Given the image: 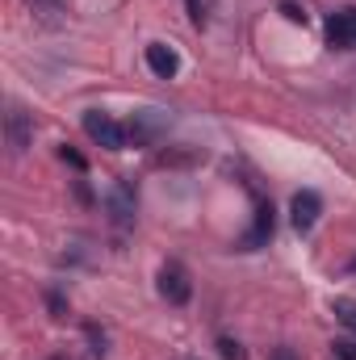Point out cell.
Listing matches in <instances>:
<instances>
[{"label":"cell","instance_id":"1","mask_svg":"<svg viewBox=\"0 0 356 360\" xmlns=\"http://www.w3.org/2000/svg\"><path fill=\"white\" fill-rule=\"evenodd\" d=\"M84 134H89L96 147H105V151H126V143H130V130L113 113H101V109H89L84 113Z\"/></svg>","mask_w":356,"mask_h":360},{"label":"cell","instance_id":"2","mask_svg":"<svg viewBox=\"0 0 356 360\" xmlns=\"http://www.w3.org/2000/svg\"><path fill=\"white\" fill-rule=\"evenodd\" d=\"M105 214H109V222H113L117 231H130V226H134V218H139V197H134L130 180H117V184L109 188Z\"/></svg>","mask_w":356,"mask_h":360},{"label":"cell","instance_id":"3","mask_svg":"<svg viewBox=\"0 0 356 360\" xmlns=\"http://www.w3.org/2000/svg\"><path fill=\"white\" fill-rule=\"evenodd\" d=\"M4 139H8L13 155H25L30 143H34V113L21 109V105H8V113H4Z\"/></svg>","mask_w":356,"mask_h":360},{"label":"cell","instance_id":"4","mask_svg":"<svg viewBox=\"0 0 356 360\" xmlns=\"http://www.w3.org/2000/svg\"><path fill=\"white\" fill-rule=\"evenodd\" d=\"M160 293H164V302H168V306H184V302L193 297L189 269H184V264H177V260H168V264L160 269Z\"/></svg>","mask_w":356,"mask_h":360},{"label":"cell","instance_id":"5","mask_svg":"<svg viewBox=\"0 0 356 360\" xmlns=\"http://www.w3.org/2000/svg\"><path fill=\"white\" fill-rule=\"evenodd\" d=\"M327 46L331 51H356V8H340L327 17Z\"/></svg>","mask_w":356,"mask_h":360},{"label":"cell","instance_id":"6","mask_svg":"<svg viewBox=\"0 0 356 360\" xmlns=\"http://www.w3.org/2000/svg\"><path fill=\"white\" fill-rule=\"evenodd\" d=\"M126 130H130V139H134L139 147H151V143L168 130V113H164V109H143V113H134V122H130Z\"/></svg>","mask_w":356,"mask_h":360},{"label":"cell","instance_id":"7","mask_svg":"<svg viewBox=\"0 0 356 360\" xmlns=\"http://www.w3.org/2000/svg\"><path fill=\"white\" fill-rule=\"evenodd\" d=\"M319 214H323V197L314 193V188H302V193H293V205H289V218H293V231H314V222H319Z\"/></svg>","mask_w":356,"mask_h":360},{"label":"cell","instance_id":"8","mask_svg":"<svg viewBox=\"0 0 356 360\" xmlns=\"http://www.w3.org/2000/svg\"><path fill=\"white\" fill-rule=\"evenodd\" d=\"M147 68H151L160 80H172V76L180 72V55L168 46V42H151V46H147Z\"/></svg>","mask_w":356,"mask_h":360},{"label":"cell","instance_id":"9","mask_svg":"<svg viewBox=\"0 0 356 360\" xmlns=\"http://www.w3.org/2000/svg\"><path fill=\"white\" fill-rule=\"evenodd\" d=\"M268 239H272V205H260V210H256V226L243 235V248H248V252H256V248L268 243Z\"/></svg>","mask_w":356,"mask_h":360},{"label":"cell","instance_id":"10","mask_svg":"<svg viewBox=\"0 0 356 360\" xmlns=\"http://www.w3.org/2000/svg\"><path fill=\"white\" fill-rule=\"evenodd\" d=\"M331 314L356 335V297H336V302H331Z\"/></svg>","mask_w":356,"mask_h":360},{"label":"cell","instance_id":"11","mask_svg":"<svg viewBox=\"0 0 356 360\" xmlns=\"http://www.w3.org/2000/svg\"><path fill=\"white\" fill-rule=\"evenodd\" d=\"M84 335H89V360H105V352H109V348H105V344H109V335H105V331H101V327H84Z\"/></svg>","mask_w":356,"mask_h":360},{"label":"cell","instance_id":"12","mask_svg":"<svg viewBox=\"0 0 356 360\" xmlns=\"http://www.w3.org/2000/svg\"><path fill=\"white\" fill-rule=\"evenodd\" d=\"M218 356H222V360H248V352H243V344H239V340L222 335V340H218Z\"/></svg>","mask_w":356,"mask_h":360},{"label":"cell","instance_id":"13","mask_svg":"<svg viewBox=\"0 0 356 360\" xmlns=\"http://www.w3.org/2000/svg\"><path fill=\"white\" fill-rule=\"evenodd\" d=\"M331 352H336V360H356V340H336Z\"/></svg>","mask_w":356,"mask_h":360},{"label":"cell","instance_id":"14","mask_svg":"<svg viewBox=\"0 0 356 360\" xmlns=\"http://www.w3.org/2000/svg\"><path fill=\"white\" fill-rule=\"evenodd\" d=\"M189 13H193V25H205V0H189Z\"/></svg>","mask_w":356,"mask_h":360},{"label":"cell","instance_id":"15","mask_svg":"<svg viewBox=\"0 0 356 360\" xmlns=\"http://www.w3.org/2000/svg\"><path fill=\"white\" fill-rule=\"evenodd\" d=\"M281 13H285V17H289V21H302V25H306V13H302V8H298V4H281Z\"/></svg>","mask_w":356,"mask_h":360},{"label":"cell","instance_id":"16","mask_svg":"<svg viewBox=\"0 0 356 360\" xmlns=\"http://www.w3.org/2000/svg\"><path fill=\"white\" fill-rule=\"evenodd\" d=\"M268 360H298V352H293L289 344H281V348H272V356Z\"/></svg>","mask_w":356,"mask_h":360},{"label":"cell","instance_id":"17","mask_svg":"<svg viewBox=\"0 0 356 360\" xmlns=\"http://www.w3.org/2000/svg\"><path fill=\"white\" fill-rule=\"evenodd\" d=\"M51 360H72V356H63V352H59V356H51Z\"/></svg>","mask_w":356,"mask_h":360}]
</instances>
